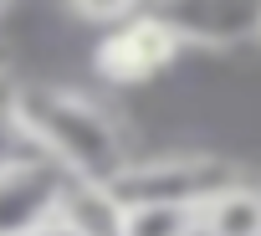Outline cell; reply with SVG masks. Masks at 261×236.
I'll return each instance as SVG.
<instances>
[{
  "mask_svg": "<svg viewBox=\"0 0 261 236\" xmlns=\"http://www.w3.org/2000/svg\"><path fill=\"white\" fill-rule=\"evenodd\" d=\"M11 113L26 149H36L41 159H51L82 185H113L128 170V144L118 118L72 87H51V82L11 87Z\"/></svg>",
  "mask_w": 261,
  "mask_h": 236,
  "instance_id": "6da1fadb",
  "label": "cell"
},
{
  "mask_svg": "<svg viewBox=\"0 0 261 236\" xmlns=\"http://www.w3.org/2000/svg\"><path fill=\"white\" fill-rule=\"evenodd\" d=\"M241 185L236 164L215 154H159V159H128V170L108 185L123 210L134 205H174V210H205L215 195Z\"/></svg>",
  "mask_w": 261,
  "mask_h": 236,
  "instance_id": "7a4b0ae2",
  "label": "cell"
},
{
  "mask_svg": "<svg viewBox=\"0 0 261 236\" xmlns=\"http://www.w3.org/2000/svg\"><path fill=\"white\" fill-rule=\"evenodd\" d=\"M67 190H72V175L41 159L36 149L0 164V236H31V231L57 226Z\"/></svg>",
  "mask_w": 261,
  "mask_h": 236,
  "instance_id": "3957f363",
  "label": "cell"
},
{
  "mask_svg": "<svg viewBox=\"0 0 261 236\" xmlns=\"http://www.w3.org/2000/svg\"><path fill=\"white\" fill-rule=\"evenodd\" d=\"M179 46L185 41L174 36V26L159 11H139L123 26L102 31V41L92 52V67H97V77H108L118 87H139V82H154L179 57Z\"/></svg>",
  "mask_w": 261,
  "mask_h": 236,
  "instance_id": "277c9868",
  "label": "cell"
},
{
  "mask_svg": "<svg viewBox=\"0 0 261 236\" xmlns=\"http://www.w3.org/2000/svg\"><path fill=\"white\" fill-rule=\"evenodd\" d=\"M159 16L185 46H236L261 36V6H241V0H179V6H159Z\"/></svg>",
  "mask_w": 261,
  "mask_h": 236,
  "instance_id": "5b68a950",
  "label": "cell"
},
{
  "mask_svg": "<svg viewBox=\"0 0 261 236\" xmlns=\"http://www.w3.org/2000/svg\"><path fill=\"white\" fill-rule=\"evenodd\" d=\"M62 226H72L77 236H123V205L113 200L108 185L72 180L67 205H62Z\"/></svg>",
  "mask_w": 261,
  "mask_h": 236,
  "instance_id": "8992f818",
  "label": "cell"
},
{
  "mask_svg": "<svg viewBox=\"0 0 261 236\" xmlns=\"http://www.w3.org/2000/svg\"><path fill=\"white\" fill-rule=\"evenodd\" d=\"M200 236H261V190L256 185H230L200 210Z\"/></svg>",
  "mask_w": 261,
  "mask_h": 236,
  "instance_id": "52a82bcc",
  "label": "cell"
},
{
  "mask_svg": "<svg viewBox=\"0 0 261 236\" xmlns=\"http://www.w3.org/2000/svg\"><path fill=\"white\" fill-rule=\"evenodd\" d=\"M123 236H200V216L174 205H134L123 210Z\"/></svg>",
  "mask_w": 261,
  "mask_h": 236,
  "instance_id": "ba28073f",
  "label": "cell"
},
{
  "mask_svg": "<svg viewBox=\"0 0 261 236\" xmlns=\"http://www.w3.org/2000/svg\"><path fill=\"white\" fill-rule=\"evenodd\" d=\"M16 154H26V139L16 129V113H11V87L0 92V164H11Z\"/></svg>",
  "mask_w": 261,
  "mask_h": 236,
  "instance_id": "9c48e42d",
  "label": "cell"
},
{
  "mask_svg": "<svg viewBox=\"0 0 261 236\" xmlns=\"http://www.w3.org/2000/svg\"><path fill=\"white\" fill-rule=\"evenodd\" d=\"M31 236H77V231H72V226H62V221H57V226H46V231H31Z\"/></svg>",
  "mask_w": 261,
  "mask_h": 236,
  "instance_id": "30bf717a",
  "label": "cell"
},
{
  "mask_svg": "<svg viewBox=\"0 0 261 236\" xmlns=\"http://www.w3.org/2000/svg\"><path fill=\"white\" fill-rule=\"evenodd\" d=\"M0 92H6V46H0Z\"/></svg>",
  "mask_w": 261,
  "mask_h": 236,
  "instance_id": "8fae6325",
  "label": "cell"
},
{
  "mask_svg": "<svg viewBox=\"0 0 261 236\" xmlns=\"http://www.w3.org/2000/svg\"><path fill=\"white\" fill-rule=\"evenodd\" d=\"M256 46H261V36H256Z\"/></svg>",
  "mask_w": 261,
  "mask_h": 236,
  "instance_id": "7c38bea8",
  "label": "cell"
}]
</instances>
